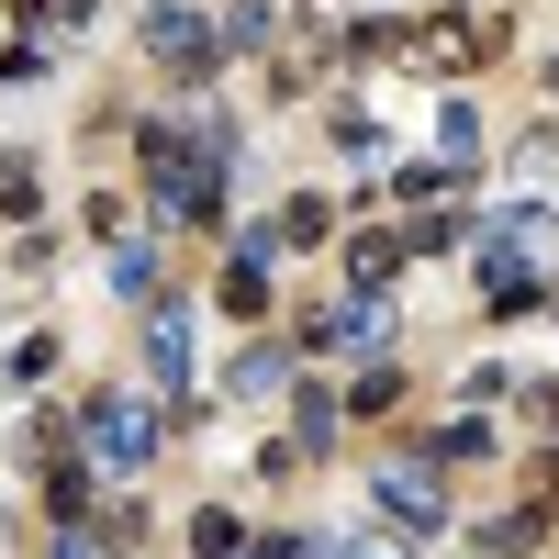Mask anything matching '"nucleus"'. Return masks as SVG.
I'll return each instance as SVG.
<instances>
[{
	"mask_svg": "<svg viewBox=\"0 0 559 559\" xmlns=\"http://www.w3.org/2000/svg\"><path fill=\"white\" fill-rule=\"evenodd\" d=\"M437 247H459V213H426V224H403V258H437Z\"/></svg>",
	"mask_w": 559,
	"mask_h": 559,
	"instance_id": "nucleus-14",
	"label": "nucleus"
},
{
	"mask_svg": "<svg viewBox=\"0 0 559 559\" xmlns=\"http://www.w3.org/2000/svg\"><path fill=\"white\" fill-rule=\"evenodd\" d=\"M57 559H112V548H102V537H79V526H68V537H57Z\"/></svg>",
	"mask_w": 559,
	"mask_h": 559,
	"instance_id": "nucleus-18",
	"label": "nucleus"
},
{
	"mask_svg": "<svg viewBox=\"0 0 559 559\" xmlns=\"http://www.w3.org/2000/svg\"><path fill=\"white\" fill-rule=\"evenodd\" d=\"M134 157H146V191H157L168 224H213V213H224V157H236V134H224V123H202V134H168V123H157Z\"/></svg>",
	"mask_w": 559,
	"mask_h": 559,
	"instance_id": "nucleus-1",
	"label": "nucleus"
},
{
	"mask_svg": "<svg viewBox=\"0 0 559 559\" xmlns=\"http://www.w3.org/2000/svg\"><path fill=\"white\" fill-rule=\"evenodd\" d=\"M392 269H403V224H392V236H358V247H347V280H358V292H381Z\"/></svg>",
	"mask_w": 559,
	"mask_h": 559,
	"instance_id": "nucleus-10",
	"label": "nucleus"
},
{
	"mask_svg": "<svg viewBox=\"0 0 559 559\" xmlns=\"http://www.w3.org/2000/svg\"><path fill=\"white\" fill-rule=\"evenodd\" d=\"M526 492H537V515H559V448H537V459H526Z\"/></svg>",
	"mask_w": 559,
	"mask_h": 559,
	"instance_id": "nucleus-17",
	"label": "nucleus"
},
{
	"mask_svg": "<svg viewBox=\"0 0 559 559\" xmlns=\"http://www.w3.org/2000/svg\"><path fill=\"white\" fill-rule=\"evenodd\" d=\"M336 559H392V548H369V537H347V548H336Z\"/></svg>",
	"mask_w": 559,
	"mask_h": 559,
	"instance_id": "nucleus-19",
	"label": "nucleus"
},
{
	"mask_svg": "<svg viewBox=\"0 0 559 559\" xmlns=\"http://www.w3.org/2000/svg\"><path fill=\"white\" fill-rule=\"evenodd\" d=\"M537 537H548L537 503H526V515H492V526H481V548H492V559H515V548H537Z\"/></svg>",
	"mask_w": 559,
	"mask_h": 559,
	"instance_id": "nucleus-12",
	"label": "nucleus"
},
{
	"mask_svg": "<svg viewBox=\"0 0 559 559\" xmlns=\"http://www.w3.org/2000/svg\"><path fill=\"white\" fill-rule=\"evenodd\" d=\"M146 57H157L168 79H213V68H224V45H213L202 12H168V0H157V12H146Z\"/></svg>",
	"mask_w": 559,
	"mask_h": 559,
	"instance_id": "nucleus-5",
	"label": "nucleus"
},
{
	"mask_svg": "<svg viewBox=\"0 0 559 559\" xmlns=\"http://www.w3.org/2000/svg\"><path fill=\"white\" fill-rule=\"evenodd\" d=\"M102 0H34V45H57V34H79Z\"/></svg>",
	"mask_w": 559,
	"mask_h": 559,
	"instance_id": "nucleus-13",
	"label": "nucleus"
},
{
	"mask_svg": "<svg viewBox=\"0 0 559 559\" xmlns=\"http://www.w3.org/2000/svg\"><path fill=\"white\" fill-rule=\"evenodd\" d=\"M280 381H292V347H269V336H258V347L236 358V381H224V392H236V403H258V392H280Z\"/></svg>",
	"mask_w": 559,
	"mask_h": 559,
	"instance_id": "nucleus-8",
	"label": "nucleus"
},
{
	"mask_svg": "<svg viewBox=\"0 0 559 559\" xmlns=\"http://www.w3.org/2000/svg\"><path fill=\"white\" fill-rule=\"evenodd\" d=\"M0 213H12V224L34 213V157H0Z\"/></svg>",
	"mask_w": 559,
	"mask_h": 559,
	"instance_id": "nucleus-15",
	"label": "nucleus"
},
{
	"mask_svg": "<svg viewBox=\"0 0 559 559\" xmlns=\"http://www.w3.org/2000/svg\"><path fill=\"white\" fill-rule=\"evenodd\" d=\"M213 302L236 313V324H258V313H269V258H258V247H236V258H224V280H213Z\"/></svg>",
	"mask_w": 559,
	"mask_h": 559,
	"instance_id": "nucleus-6",
	"label": "nucleus"
},
{
	"mask_svg": "<svg viewBox=\"0 0 559 559\" xmlns=\"http://www.w3.org/2000/svg\"><path fill=\"white\" fill-rule=\"evenodd\" d=\"M146 369H157L168 392L191 381V324H179V302H157V313H146Z\"/></svg>",
	"mask_w": 559,
	"mask_h": 559,
	"instance_id": "nucleus-7",
	"label": "nucleus"
},
{
	"mask_svg": "<svg viewBox=\"0 0 559 559\" xmlns=\"http://www.w3.org/2000/svg\"><path fill=\"white\" fill-rule=\"evenodd\" d=\"M324 236H336V202H324V191L280 202V247H324Z\"/></svg>",
	"mask_w": 559,
	"mask_h": 559,
	"instance_id": "nucleus-9",
	"label": "nucleus"
},
{
	"mask_svg": "<svg viewBox=\"0 0 559 559\" xmlns=\"http://www.w3.org/2000/svg\"><path fill=\"white\" fill-rule=\"evenodd\" d=\"M302 347H347V358H381V347H392V302H381V292H347V302H324V313L302 324Z\"/></svg>",
	"mask_w": 559,
	"mask_h": 559,
	"instance_id": "nucleus-3",
	"label": "nucleus"
},
{
	"mask_svg": "<svg viewBox=\"0 0 559 559\" xmlns=\"http://www.w3.org/2000/svg\"><path fill=\"white\" fill-rule=\"evenodd\" d=\"M45 503H57V515L79 526V503H90V471H79V459H57V481H45Z\"/></svg>",
	"mask_w": 559,
	"mask_h": 559,
	"instance_id": "nucleus-16",
	"label": "nucleus"
},
{
	"mask_svg": "<svg viewBox=\"0 0 559 559\" xmlns=\"http://www.w3.org/2000/svg\"><path fill=\"white\" fill-rule=\"evenodd\" d=\"M79 448L102 459V471H146V459H157V403L146 392H102L79 414Z\"/></svg>",
	"mask_w": 559,
	"mask_h": 559,
	"instance_id": "nucleus-2",
	"label": "nucleus"
},
{
	"mask_svg": "<svg viewBox=\"0 0 559 559\" xmlns=\"http://www.w3.org/2000/svg\"><path fill=\"white\" fill-rule=\"evenodd\" d=\"M191 548H202V559H236V548H247V515H236V503H213V515L191 526Z\"/></svg>",
	"mask_w": 559,
	"mask_h": 559,
	"instance_id": "nucleus-11",
	"label": "nucleus"
},
{
	"mask_svg": "<svg viewBox=\"0 0 559 559\" xmlns=\"http://www.w3.org/2000/svg\"><path fill=\"white\" fill-rule=\"evenodd\" d=\"M381 503H392V526H414V537H437L448 526V481H437V459H381Z\"/></svg>",
	"mask_w": 559,
	"mask_h": 559,
	"instance_id": "nucleus-4",
	"label": "nucleus"
}]
</instances>
